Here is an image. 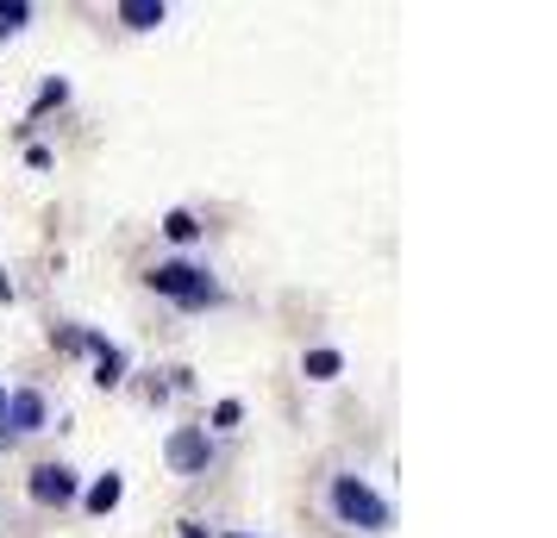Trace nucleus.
I'll return each mask as SVG.
<instances>
[{
    "label": "nucleus",
    "mask_w": 557,
    "mask_h": 538,
    "mask_svg": "<svg viewBox=\"0 0 557 538\" xmlns=\"http://www.w3.org/2000/svg\"><path fill=\"white\" fill-rule=\"evenodd\" d=\"M26 488H32L38 508H63V501H76V470L70 463H38Z\"/></svg>",
    "instance_id": "nucleus-5"
},
{
    "label": "nucleus",
    "mask_w": 557,
    "mask_h": 538,
    "mask_svg": "<svg viewBox=\"0 0 557 538\" xmlns=\"http://www.w3.org/2000/svg\"><path fill=\"white\" fill-rule=\"evenodd\" d=\"M176 538H207V526H195V520H182V526H176Z\"/></svg>",
    "instance_id": "nucleus-14"
},
{
    "label": "nucleus",
    "mask_w": 557,
    "mask_h": 538,
    "mask_svg": "<svg viewBox=\"0 0 557 538\" xmlns=\"http://www.w3.org/2000/svg\"><path fill=\"white\" fill-rule=\"evenodd\" d=\"M163 238H170V245H195V238H201V220H195L188 207H176V213H163Z\"/></svg>",
    "instance_id": "nucleus-7"
},
{
    "label": "nucleus",
    "mask_w": 557,
    "mask_h": 538,
    "mask_svg": "<svg viewBox=\"0 0 557 538\" xmlns=\"http://www.w3.org/2000/svg\"><path fill=\"white\" fill-rule=\"evenodd\" d=\"M95 383H101V388L126 383V351H120V345H107V351H101V363H95Z\"/></svg>",
    "instance_id": "nucleus-9"
},
{
    "label": "nucleus",
    "mask_w": 557,
    "mask_h": 538,
    "mask_svg": "<svg viewBox=\"0 0 557 538\" xmlns=\"http://www.w3.org/2000/svg\"><path fill=\"white\" fill-rule=\"evenodd\" d=\"M45 420H51V413H45V395H38V388H13V395H7V413H0V438L7 433L32 438V433H45Z\"/></svg>",
    "instance_id": "nucleus-4"
},
{
    "label": "nucleus",
    "mask_w": 557,
    "mask_h": 538,
    "mask_svg": "<svg viewBox=\"0 0 557 538\" xmlns=\"http://www.w3.org/2000/svg\"><path fill=\"white\" fill-rule=\"evenodd\" d=\"M238 420H245V408H238V401H220V408H213V433H232Z\"/></svg>",
    "instance_id": "nucleus-13"
},
{
    "label": "nucleus",
    "mask_w": 557,
    "mask_h": 538,
    "mask_svg": "<svg viewBox=\"0 0 557 538\" xmlns=\"http://www.w3.org/2000/svg\"><path fill=\"white\" fill-rule=\"evenodd\" d=\"M63 101H70V82H63V76H51L45 88H38V101H32V113H51V107H63Z\"/></svg>",
    "instance_id": "nucleus-11"
},
{
    "label": "nucleus",
    "mask_w": 557,
    "mask_h": 538,
    "mask_svg": "<svg viewBox=\"0 0 557 538\" xmlns=\"http://www.w3.org/2000/svg\"><path fill=\"white\" fill-rule=\"evenodd\" d=\"M232 538H251V533H232Z\"/></svg>",
    "instance_id": "nucleus-17"
},
{
    "label": "nucleus",
    "mask_w": 557,
    "mask_h": 538,
    "mask_svg": "<svg viewBox=\"0 0 557 538\" xmlns=\"http://www.w3.org/2000/svg\"><path fill=\"white\" fill-rule=\"evenodd\" d=\"M145 283H151V295H170V301H182V308H213V301H220V283L207 276L201 263H182V257L157 263Z\"/></svg>",
    "instance_id": "nucleus-2"
},
{
    "label": "nucleus",
    "mask_w": 557,
    "mask_h": 538,
    "mask_svg": "<svg viewBox=\"0 0 557 538\" xmlns=\"http://www.w3.org/2000/svg\"><path fill=\"white\" fill-rule=\"evenodd\" d=\"M0 38H7V32H0Z\"/></svg>",
    "instance_id": "nucleus-18"
},
{
    "label": "nucleus",
    "mask_w": 557,
    "mask_h": 538,
    "mask_svg": "<svg viewBox=\"0 0 557 538\" xmlns=\"http://www.w3.org/2000/svg\"><path fill=\"white\" fill-rule=\"evenodd\" d=\"M163 458H170L176 476H207V463H213V438H207V426H176L170 445H163Z\"/></svg>",
    "instance_id": "nucleus-3"
},
{
    "label": "nucleus",
    "mask_w": 557,
    "mask_h": 538,
    "mask_svg": "<svg viewBox=\"0 0 557 538\" xmlns=\"http://www.w3.org/2000/svg\"><path fill=\"white\" fill-rule=\"evenodd\" d=\"M32 20V7L26 0H0V32H20Z\"/></svg>",
    "instance_id": "nucleus-12"
},
{
    "label": "nucleus",
    "mask_w": 557,
    "mask_h": 538,
    "mask_svg": "<svg viewBox=\"0 0 557 538\" xmlns=\"http://www.w3.org/2000/svg\"><path fill=\"white\" fill-rule=\"evenodd\" d=\"M163 20H170L163 0H120V26H132V32H157Z\"/></svg>",
    "instance_id": "nucleus-6"
},
{
    "label": "nucleus",
    "mask_w": 557,
    "mask_h": 538,
    "mask_svg": "<svg viewBox=\"0 0 557 538\" xmlns=\"http://www.w3.org/2000/svg\"><path fill=\"white\" fill-rule=\"evenodd\" d=\"M0 301H13V283H7V270H0Z\"/></svg>",
    "instance_id": "nucleus-15"
},
{
    "label": "nucleus",
    "mask_w": 557,
    "mask_h": 538,
    "mask_svg": "<svg viewBox=\"0 0 557 538\" xmlns=\"http://www.w3.org/2000/svg\"><path fill=\"white\" fill-rule=\"evenodd\" d=\"M301 370H307V383H332V376L345 370V358H338V351H307Z\"/></svg>",
    "instance_id": "nucleus-10"
},
{
    "label": "nucleus",
    "mask_w": 557,
    "mask_h": 538,
    "mask_svg": "<svg viewBox=\"0 0 557 538\" xmlns=\"http://www.w3.org/2000/svg\"><path fill=\"white\" fill-rule=\"evenodd\" d=\"M0 413H7V388H0Z\"/></svg>",
    "instance_id": "nucleus-16"
},
{
    "label": "nucleus",
    "mask_w": 557,
    "mask_h": 538,
    "mask_svg": "<svg viewBox=\"0 0 557 538\" xmlns=\"http://www.w3.org/2000/svg\"><path fill=\"white\" fill-rule=\"evenodd\" d=\"M120 495H126V483H120V476L107 470L101 483L88 488V513H113V508H120Z\"/></svg>",
    "instance_id": "nucleus-8"
},
{
    "label": "nucleus",
    "mask_w": 557,
    "mask_h": 538,
    "mask_svg": "<svg viewBox=\"0 0 557 538\" xmlns=\"http://www.w3.org/2000/svg\"><path fill=\"white\" fill-rule=\"evenodd\" d=\"M326 501H332V513H338L345 526H357V533H370V538H382L388 526H395V508H388L363 476H332Z\"/></svg>",
    "instance_id": "nucleus-1"
}]
</instances>
